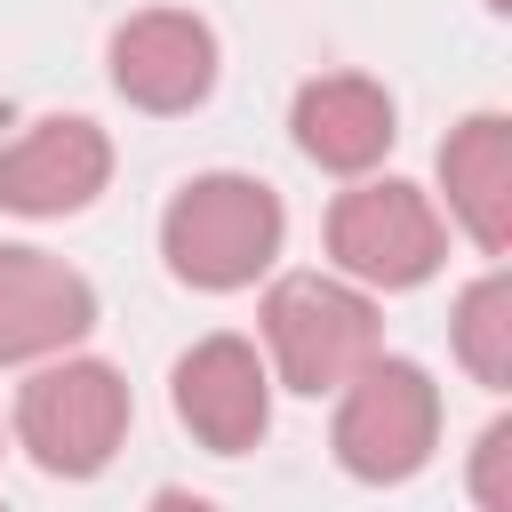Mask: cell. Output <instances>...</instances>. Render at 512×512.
I'll list each match as a JSON object with an SVG mask.
<instances>
[{"mask_svg": "<svg viewBox=\"0 0 512 512\" xmlns=\"http://www.w3.org/2000/svg\"><path fill=\"white\" fill-rule=\"evenodd\" d=\"M96 328V288L48 248H0V368L72 352Z\"/></svg>", "mask_w": 512, "mask_h": 512, "instance_id": "8", "label": "cell"}, {"mask_svg": "<svg viewBox=\"0 0 512 512\" xmlns=\"http://www.w3.org/2000/svg\"><path fill=\"white\" fill-rule=\"evenodd\" d=\"M328 256H336V272L360 280V288H416V280H432L440 256H448V224H440V208H432L416 184L368 176V184H352V192L328 208Z\"/></svg>", "mask_w": 512, "mask_h": 512, "instance_id": "5", "label": "cell"}, {"mask_svg": "<svg viewBox=\"0 0 512 512\" xmlns=\"http://www.w3.org/2000/svg\"><path fill=\"white\" fill-rule=\"evenodd\" d=\"M264 344L288 392L320 400L336 392L368 352H376V304L360 280H328V272H288L264 288Z\"/></svg>", "mask_w": 512, "mask_h": 512, "instance_id": "4", "label": "cell"}, {"mask_svg": "<svg viewBox=\"0 0 512 512\" xmlns=\"http://www.w3.org/2000/svg\"><path fill=\"white\" fill-rule=\"evenodd\" d=\"M112 176V136L96 120H32L0 152V208L16 216H72L104 192Z\"/></svg>", "mask_w": 512, "mask_h": 512, "instance_id": "9", "label": "cell"}, {"mask_svg": "<svg viewBox=\"0 0 512 512\" xmlns=\"http://www.w3.org/2000/svg\"><path fill=\"white\" fill-rule=\"evenodd\" d=\"M112 88L136 112H192L216 88V32L192 8H144L112 32Z\"/></svg>", "mask_w": 512, "mask_h": 512, "instance_id": "7", "label": "cell"}, {"mask_svg": "<svg viewBox=\"0 0 512 512\" xmlns=\"http://www.w3.org/2000/svg\"><path fill=\"white\" fill-rule=\"evenodd\" d=\"M280 240H288L280 192H272L264 176H240V168L192 176V184L168 200V216H160V256H168V272H176L184 288H208V296L248 288L256 272H272Z\"/></svg>", "mask_w": 512, "mask_h": 512, "instance_id": "1", "label": "cell"}, {"mask_svg": "<svg viewBox=\"0 0 512 512\" xmlns=\"http://www.w3.org/2000/svg\"><path fill=\"white\" fill-rule=\"evenodd\" d=\"M288 128H296V152L312 168H336V176H368L384 152H392V96L368 80V72H320L296 88L288 104Z\"/></svg>", "mask_w": 512, "mask_h": 512, "instance_id": "10", "label": "cell"}, {"mask_svg": "<svg viewBox=\"0 0 512 512\" xmlns=\"http://www.w3.org/2000/svg\"><path fill=\"white\" fill-rule=\"evenodd\" d=\"M440 192H448V216L472 232L480 256L512 248V120L504 112H472L464 128H448Z\"/></svg>", "mask_w": 512, "mask_h": 512, "instance_id": "11", "label": "cell"}, {"mask_svg": "<svg viewBox=\"0 0 512 512\" xmlns=\"http://www.w3.org/2000/svg\"><path fill=\"white\" fill-rule=\"evenodd\" d=\"M440 440V384L416 368V360H384L368 352L344 384H336V464L352 480H408Z\"/></svg>", "mask_w": 512, "mask_h": 512, "instance_id": "3", "label": "cell"}, {"mask_svg": "<svg viewBox=\"0 0 512 512\" xmlns=\"http://www.w3.org/2000/svg\"><path fill=\"white\" fill-rule=\"evenodd\" d=\"M448 336H456V360L472 368V384L504 392V384H512V280H504V272H480V280L456 296Z\"/></svg>", "mask_w": 512, "mask_h": 512, "instance_id": "12", "label": "cell"}, {"mask_svg": "<svg viewBox=\"0 0 512 512\" xmlns=\"http://www.w3.org/2000/svg\"><path fill=\"white\" fill-rule=\"evenodd\" d=\"M488 8H496V16H504V8H512V0H488Z\"/></svg>", "mask_w": 512, "mask_h": 512, "instance_id": "14", "label": "cell"}, {"mask_svg": "<svg viewBox=\"0 0 512 512\" xmlns=\"http://www.w3.org/2000/svg\"><path fill=\"white\" fill-rule=\"evenodd\" d=\"M472 496L488 504V512H512V424L496 416L488 432H480V448H472Z\"/></svg>", "mask_w": 512, "mask_h": 512, "instance_id": "13", "label": "cell"}, {"mask_svg": "<svg viewBox=\"0 0 512 512\" xmlns=\"http://www.w3.org/2000/svg\"><path fill=\"white\" fill-rule=\"evenodd\" d=\"M168 400H176V424L208 448V456H240L264 440L272 424V368L256 360L248 336H200L176 376H168Z\"/></svg>", "mask_w": 512, "mask_h": 512, "instance_id": "6", "label": "cell"}, {"mask_svg": "<svg viewBox=\"0 0 512 512\" xmlns=\"http://www.w3.org/2000/svg\"><path fill=\"white\" fill-rule=\"evenodd\" d=\"M16 440L48 480H88L112 464V448L128 440V384L104 360H40L16 384Z\"/></svg>", "mask_w": 512, "mask_h": 512, "instance_id": "2", "label": "cell"}]
</instances>
